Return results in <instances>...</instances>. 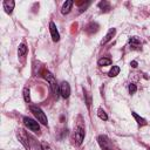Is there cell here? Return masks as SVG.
<instances>
[{
    "label": "cell",
    "mask_w": 150,
    "mask_h": 150,
    "mask_svg": "<svg viewBox=\"0 0 150 150\" xmlns=\"http://www.w3.org/2000/svg\"><path fill=\"white\" fill-rule=\"evenodd\" d=\"M84 95L87 96V107L89 108V107H90V103H91V97H90V95H89L88 93H86Z\"/></svg>",
    "instance_id": "obj_21"
},
{
    "label": "cell",
    "mask_w": 150,
    "mask_h": 150,
    "mask_svg": "<svg viewBox=\"0 0 150 150\" xmlns=\"http://www.w3.org/2000/svg\"><path fill=\"white\" fill-rule=\"evenodd\" d=\"M98 7L102 8V11H104V12H107V11L110 9V5H109L108 1H101V2L98 4Z\"/></svg>",
    "instance_id": "obj_17"
},
{
    "label": "cell",
    "mask_w": 150,
    "mask_h": 150,
    "mask_svg": "<svg viewBox=\"0 0 150 150\" xmlns=\"http://www.w3.org/2000/svg\"><path fill=\"white\" fill-rule=\"evenodd\" d=\"M115 33H116V29H115V28H110V29L108 30V33H107L105 38L102 40V42H101V43H102V45H105L108 41H110V40L112 39V36L115 35Z\"/></svg>",
    "instance_id": "obj_10"
},
{
    "label": "cell",
    "mask_w": 150,
    "mask_h": 150,
    "mask_svg": "<svg viewBox=\"0 0 150 150\" xmlns=\"http://www.w3.org/2000/svg\"><path fill=\"white\" fill-rule=\"evenodd\" d=\"M118 73H120V67L118 66H112V68L109 71V76L110 77H115L116 75H118Z\"/></svg>",
    "instance_id": "obj_14"
},
{
    "label": "cell",
    "mask_w": 150,
    "mask_h": 150,
    "mask_svg": "<svg viewBox=\"0 0 150 150\" xmlns=\"http://www.w3.org/2000/svg\"><path fill=\"white\" fill-rule=\"evenodd\" d=\"M23 98L26 102H29L30 101V91L28 88H25L23 89Z\"/></svg>",
    "instance_id": "obj_19"
},
{
    "label": "cell",
    "mask_w": 150,
    "mask_h": 150,
    "mask_svg": "<svg viewBox=\"0 0 150 150\" xmlns=\"http://www.w3.org/2000/svg\"><path fill=\"white\" fill-rule=\"evenodd\" d=\"M132 116L136 118V121H137V123H138V125H145L146 124V121L143 118V117H141V116H138L136 112H132Z\"/></svg>",
    "instance_id": "obj_15"
},
{
    "label": "cell",
    "mask_w": 150,
    "mask_h": 150,
    "mask_svg": "<svg viewBox=\"0 0 150 150\" xmlns=\"http://www.w3.org/2000/svg\"><path fill=\"white\" fill-rule=\"evenodd\" d=\"M130 64H131L134 68H136V67H137V62H136V61H131V63H130Z\"/></svg>",
    "instance_id": "obj_23"
},
{
    "label": "cell",
    "mask_w": 150,
    "mask_h": 150,
    "mask_svg": "<svg viewBox=\"0 0 150 150\" xmlns=\"http://www.w3.org/2000/svg\"><path fill=\"white\" fill-rule=\"evenodd\" d=\"M23 123L29 130H32L34 132H39L40 131V125H39V123L36 121H34V120H32L29 117H23Z\"/></svg>",
    "instance_id": "obj_4"
},
{
    "label": "cell",
    "mask_w": 150,
    "mask_h": 150,
    "mask_svg": "<svg viewBox=\"0 0 150 150\" xmlns=\"http://www.w3.org/2000/svg\"><path fill=\"white\" fill-rule=\"evenodd\" d=\"M30 111H32L33 115L36 117L38 122L42 123L43 125H47V123H48L47 116H46V114L41 110V108H39V107H36V105H32V107H30Z\"/></svg>",
    "instance_id": "obj_2"
},
{
    "label": "cell",
    "mask_w": 150,
    "mask_h": 150,
    "mask_svg": "<svg viewBox=\"0 0 150 150\" xmlns=\"http://www.w3.org/2000/svg\"><path fill=\"white\" fill-rule=\"evenodd\" d=\"M97 28H98V25L95 23V22H91V23H89L87 26V32L88 33H95L97 30Z\"/></svg>",
    "instance_id": "obj_13"
},
{
    "label": "cell",
    "mask_w": 150,
    "mask_h": 150,
    "mask_svg": "<svg viewBox=\"0 0 150 150\" xmlns=\"http://www.w3.org/2000/svg\"><path fill=\"white\" fill-rule=\"evenodd\" d=\"M14 6H15V2L13 0H6L4 1V9L6 11V13L11 14L14 9Z\"/></svg>",
    "instance_id": "obj_8"
},
{
    "label": "cell",
    "mask_w": 150,
    "mask_h": 150,
    "mask_svg": "<svg viewBox=\"0 0 150 150\" xmlns=\"http://www.w3.org/2000/svg\"><path fill=\"white\" fill-rule=\"evenodd\" d=\"M49 30H50V35H52L53 41H54V42L59 41V40H60V34H59V32H57V29H56V25H55L53 21L49 22Z\"/></svg>",
    "instance_id": "obj_6"
},
{
    "label": "cell",
    "mask_w": 150,
    "mask_h": 150,
    "mask_svg": "<svg viewBox=\"0 0 150 150\" xmlns=\"http://www.w3.org/2000/svg\"><path fill=\"white\" fill-rule=\"evenodd\" d=\"M97 142H98L102 150H112V144L105 135H100L97 137Z\"/></svg>",
    "instance_id": "obj_3"
},
{
    "label": "cell",
    "mask_w": 150,
    "mask_h": 150,
    "mask_svg": "<svg viewBox=\"0 0 150 150\" xmlns=\"http://www.w3.org/2000/svg\"><path fill=\"white\" fill-rule=\"evenodd\" d=\"M149 150H150V149H149Z\"/></svg>",
    "instance_id": "obj_24"
},
{
    "label": "cell",
    "mask_w": 150,
    "mask_h": 150,
    "mask_svg": "<svg viewBox=\"0 0 150 150\" xmlns=\"http://www.w3.org/2000/svg\"><path fill=\"white\" fill-rule=\"evenodd\" d=\"M129 43H130V46H131V48H132V49H138V48L141 47V41H139V40H138L136 36L130 38Z\"/></svg>",
    "instance_id": "obj_11"
},
{
    "label": "cell",
    "mask_w": 150,
    "mask_h": 150,
    "mask_svg": "<svg viewBox=\"0 0 150 150\" xmlns=\"http://www.w3.org/2000/svg\"><path fill=\"white\" fill-rule=\"evenodd\" d=\"M41 145H42V149H43V150H53V149H52L48 144H46V143H42Z\"/></svg>",
    "instance_id": "obj_22"
},
{
    "label": "cell",
    "mask_w": 150,
    "mask_h": 150,
    "mask_svg": "<svg viewBox=\"0 0 150 150\" xmlns=\"http://www.w3.org/2000/svg\"><path fill=\"white\" fill-rule=\"evenodd\" d=\"M97 64H98L100 67L110 66V64H111V60H110V59H108V57H102V59H100V60L97 61Z\"/></svg>",
    "instance_id": "obj_12"
},
{
    "label": "cell",
    "mask_w": 150,
    "mask_h": 150,
    "mask_svg": "<svg viewBox=\"0 0 150 150\" xmlns=\"http://www.w3.org/2000/svg\"><path fill=\"white\" fill-rule=\"evenodd\" d=\"M71 7H73V1H71V0L66 1V2L63 4L62 8H61V13H62V14H68V13L70 12Z\"/></svg>",
    "instance_id": "obj_9"
},
{
    "label": "cell",
    "mask_w": 150,
    "mask_h": 150,
    "mask_svg": "<svg viewBox=\"0 0 150 150\" xmlns=\"http://www.w3.org/2000/svg\"><path fill=\"white\" fill-rule=\"evenodd\" d=\"M43 76H45V79L47 80V82L49 83L52 91H53V93H54V95L57 97V95H59V93H60V87H59V84H57V82H56V80H55L54 75H53L52 73H49V71H46Z\"/></svg>",
    "instance_id": "obj_1"
},
{
    "label": "cell",
    "mask_w": 150,
    "mask_h": 150,
    "mask_svg": "<svg viewBox=\"0 0 150 150\" xmlns=\"http://www.w3.org/2000/svg\"><path fill=\"white\" fill-rule=\"evenodd\" d=\"M26 53H27V47H26V45L21 43V45L19 46V49H18V55H19V56H23Z\"/></svg>",
    "instance_id": "obj_16"
},
{
    "label": "cell",
    "mask_w": 150,
    "mask_h": 150,
    "mask_svg": "<svg viewBox=\"0 0 150 150\" xmlns=\"http://www.w3.org/2000/svg\"><path fill=\"white\" fill-rule=\"evenodd\" d=\"M75 137H76V142L77 144H81L83 138H84V128L82 125H79L76 128V131H75Z\"/></svg>",
    "instance_id": "obj_7"
},
{
    "label": "cell",
    "mask_w": 150,
    "mask_h": 150,
    "mask_svg": "<svg viewBox=\"0 0 150 150\" xmlns=\"http://www.w3.org/2000/svg\"><path fill=\"white\" fill-rule=\"evenodd\" d=\"M136 90H137V88H136L135 84H130V86H129V93H130V94H135Z\"/></svg>",
    "instance_id": "obj_20"
},
{
    "label": "cell",
    "mask_w": 150,
    "mask_h": 150,
    "mask_svg": "<svg viewBox=\"0 0 150 150\" xmlns=\"http://www.w3.org/2000/svg\"><path fill=\"white\" fill-rule=\"evenodd\" d=\"M97 115H98V117H100L101 120H103V121H107V120H108V115H107V112H105L102 108H100V109H98Z\"/></svg>",
    "instance_id": "obj_18"
},
{
    "label": "cell",
    "mask_w": 150,
    "mask_h": 150,
    "mask_svg": "<svg viewBox=\"0 0 150 150\" xmlns=\"http://www.w3.org/2000/svg\"><path fill=\"white\" fill-rule=\"evenodd\" d=\"M60 94L63 98H68L69 95H70V86L68 84V82L63 81L61 84H60Z\"/></svg>",
    "instance_id": "obj_5"
}]
</instances>
